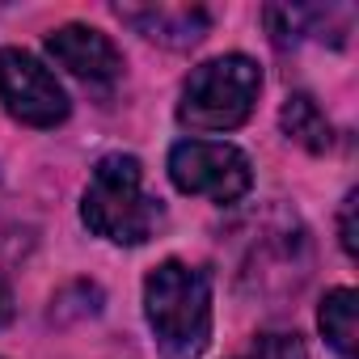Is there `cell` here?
Wrapping results in <instances>:
<instances>
[{"instance_id":"11","label":"cell","mask_w":359,"mask_h":359,"mask_svg":"<svg viewBox=\"0 0 359 359\" xmlns=\"http://www.w3.org/2000/svg\"><path fill=\"white\" fill-rule=\"evenodd\" d=\"M355 208H359V195L351 191V195H346V203H342V216H338V241H342L346 258H355V254H359V245H355Z\"/></svg>"},{"instance_id":"7","label":"cell","mask_w":359,"mask_h":359,"mask_svg":"<svg viewBox=\"0 0 359 359\" xmlns=\"http://www.w3.org/2000/svg\"><path fill=\"white\" fill-rule=\"evenodd\" d=\"M118 18L127 26H135L144 39L161 43V47H195L203 43V34L212 30V13L208 9H195V5H118Z\"/></svg>"},{"instance_id":"12","label":"cell","mask_w":359,"mask_h":359,"mask_svg":"<svg viewBox=\"0 0 359 359\" xmlns=\"http://www.w3.org/2000/svg\"><path fill=\"white\" fill-rule=\"evenodd\" d=\"M13 317V296H9V287L5 283H0V325H5Z\"/></svg>"},{"instance_id":"5","label":"cell","mask_w":359,"mask_h":359,"mask_svg":"<svg viewBox=\"0 0 359 359\" xmlns=\"http://www.w3.org/2000/svg\"><path fill=\"white\" fill-rule=\"evenodd\" d=\"M0 102L26 127H55L72 110L55 72L22 47H0Z\"/></svg>"},{"instance_id":"8","label":"cell","mask_w":359,"mask_h":359,"mask_svg":"<svg viewBox=\"0 0 359 359\" xmlns=\"http://www.w3.org/2000/svg\"><path fill=\"white\" fill-rule=\"evenodd\" d=\"M279 127L292 144H300L304 152H325L334 144V127L325 118V110L309 97V93H292L279 110Z\"/></svg>"},{"instance_id":"2","label":"cell","mask_w":359,"mask_h":359,"mask_svg":"<svg viewBox=\"0 0 359 359\" xmlns=\"http://www.w3.org/2000/svg\"><path fill=\"white\" fill-rule=\"evenodd\" d=\"M81 220L89 233L114 245H144L161 229L165 212L161 199L144 191V165L135 156L110 152L93 165V177L81 199Z\"/></svg>"},{"instance_id":"1","label":"cell","mask_w":359,"mask_h":359,"mask_svg":"<svg viewBox=\"0 0 359 359\" xmlns=\"http://www.w3.org/2000/svg\"><path fill=\"white\" fill-rule=\"evenodd\" d=\"M144 317L165 359H199L212 342V275L187 262H161L144 279Z\"/></svg>"},{"instance_id":"3","label":"cell","mask_w":359,"mask_h":359,"mask_svg":"<svg viewBox=\"0 0 359 359\" xmlns=\"http://www.w3.org/2000/svg\"><path fill=\"white\" fill-rule=\"evenodd\" d=\"M262 93V68L250 55H220L199 64L177 102V123L191 131H233L254 114Z\"/></svg>"},{"instance_id":"9","label":"cell","mask_w":359,"mask_h":359,"mask_svg":"<svg viewBox=\"0 0 359 359\" xmlns=\"http://www.w3.org/2000/svg\"><path fill=\"white\" fill-rule=\"evenodd\" d=\"M317 325H321L325 342H330L342 359H355L359 304H355V292H351V287H334V292H325V300H321V309H317Z\"/></svg>"},{"instance_id":"10","label":"cell","mask_w":359,"mask_h":359,"mask_svg":"<svg viewBox=\"0 0 359 359\" xmlns=\"http://www.w3.org/2000/svg\"><path fill=\"white\" fill-rule=\"evenodd\" d=\"M250 359H304V342L296 334H258Z\"/></svg>"},{"instance_id":"6","label":"cell","mask_w":359,"mask_h":359,"mask_svg":"<svg viewBox=\"0 0 359 359\" xmlns=\"http://www.w3.org/2000/svg\"><path fill=\"white\" fill-rule=\"evenodd\" d=\"M47 55L85 85H114L123 76L118 47L93 26H60L47 34Z\"/></svg>"},{"instance_id":"4","label":"cell","mask_w":359,"mask_h":359,"mask_svg":"<svg viewBox=\"0 0 359 359\" xmlns=\"http://www.w3.org/2000/svg\"><path fill=\"white\" fill-rule=\"evenodd\" d=\"M169 177L182 195H199L212 203H237L254 187L250 156L224 140H182L169 152Z\"/></svg>"}]
</instances>
